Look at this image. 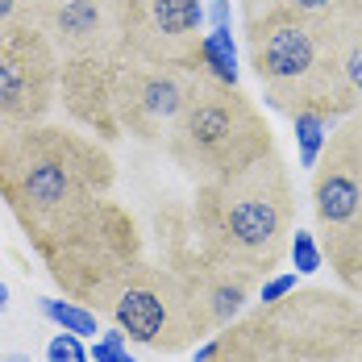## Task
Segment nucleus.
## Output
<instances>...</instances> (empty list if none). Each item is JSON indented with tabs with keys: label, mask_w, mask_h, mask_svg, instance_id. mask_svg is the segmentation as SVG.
I'll return each instance as SVG.
<instances>
[{
	"label": "nucleus",
	"mask_w": 362,
	"mask_h": 362,
	"mask_svg": "<svg viewBox=\"0 0 362 362\" xmlns=\"http://www.w3.org/2000/svg\"><path fill=\"white\" fill-rule=\"evenodd\" d=\"M109 150L67 125L0 129V200L37 254H50L105 200H112Z\"/></svg>",
	"instance_id": "f257e3e1"
},
{
	"label": "nucleus",
	"mask_w": 362,
	"mask_h": 362,
	"mask_svg": "<svg viewBox=\"0 0 362 362\" xmlns=\"http://www.w3.org/2000/svg\"><path fill=\"white\" fill-rule=\"evenodd\" d=\"M187 221L196 246L213 262L246 271L262 284L284 262L296 233V192L279 150L238 175L196 183Z\"/></svg>",
	"instance_id": "f03ea898"
},
{
	"label": "nucleus",
	"mask_w": 362,
	"mask_h": 362,
	"mask_svg": "<svg viewBox=\"0 0 362 362\" xmlns=\"http://www.w3.org/2000/svg\"><path fill=\"white\" fill-rule=\"evenodd\" d=\"M246 50L254 79L262 83V100L275 112H325L329 121L358 112L337 75L333 13L317 17L288 4L267 8L246 21Z\"/></svg>",
	"instance_id": "7ed1b4c3"
},
{
	"label": "nucleus",
	"mask_w": 362,
	"mask_h": 362,
	"mask_svg": "<svg viewBox=\"0 0 362 362\" xmlns=\"http://www.w3.org/2000/svg\"><path fill=\"white\" fill-rule=\"evenodd\" d=\"M213 362H362V308L325 288H296L242 325H225Z\"/></svg>",
	"instance_id": "20e7f679"
},
{
	"label": "nucleus",
	"mask_w": 362,
	"mask_h": 362,
	"mask_svg": "<svg viewBox=\"0 0 362 362\" xmlns=\"http://www.w3.org/2000/svg\"><path fill=\"white\" fill-rule=\"evenodd\" d=\"M163 146L192 183H213L267 158L275 138L258 105L238 83H221L209 71H196L183 109L163 134Z\"/></svg>",
	"instance_id": "39448f33"
},
{
	"label": "nucleus",
	"mask_w": 362,
	"mask_h": 362,
	"mask_svg": "<svg viewBox=\"0 0 362 362\" xmlns=\"http://www.w3.org/2000/svg\"><path fill=\"white\" fill-rule=\"evenodd\" d=\"M92 313L109 317L117 329H125L129 341L158 354H180L192 350L196 341L213 337L217 325L204 308L196 288L167 262H146L138 258L117 284H112Z\"/></svg>",
	"instance_id": "423d86ee"
},
{
	"label": "nucleus",
	"mask_w": 362,
	"mask_h": 362,
	"mask_svg": "<svg viewBox=\"0 0 362 362\" xmlns=\"http://www.w3.org/2000/svg\"><path fill=\"white\" fill-rule=\"evenodd\" d=\"M138 258H142L138 225H134V217H129L117 200H105L75 233H67L50 254H42V262H46L54 288L63 291L67 300L88 304V308H92Z\"/></svg>",
	"instance_id": "0eeeda50"
},
{
	"label": "nucleus",
	"mask_w": 362,
	"mask_h": 362,
	"mask_svg": "<svg viewBox=\"0 0 362 362\" xmlns=\"http://www.w3.org/2000/svg\"><path fill=\"white\" fill-rule=\"evenodd\" d=\"M117 30L121 54L200 71V42H204V4L200 0H117Z\"/></svg>",
	"instance_id": "6e6552de"
},
{
	"label": "nucleus",
	"mask_w": 362,
	"mask_h": 362,
	"mask_svg": "<svg viewBox=\"0 0 362 362\" xmlns=\"http://www.w3.org/2000/svg\"><path fill=\"white\" fill-rule=\"evenodd\" d=\"M63 59L37 25L0 34V129L42 125L59 105Z\"/></svg>",
	"instance_id": "1a4fd4ad"
},
{
	"label": "nucleus",
	"mask_w": 362,
	"mask_h": 362,
	"mask_svg": "<svg viewBox=\"0 0 362 362\" xmlns=\"http://www.w3.org/2000/svg\"><path fill=\"white\" fill-rule=\"evenodd\" d=\"M313 213L321 246L362 225V109L329 134L313 167Z\"/></svg>",
	"instance_id": "9d476101"
},
{
	"label": "nucleus",
	"mask_w": 362,
	"mask_h": 362,
	"mask_svg": "<svg viewBox=\"0 0 362 362\" xmlns=\"http://www.w3.org/2000/svg\"><path fill=\"white\" fill-rule=\"evenodd\" d=\"M192 79L196 71H183V67H154L138 59H121L117 79H112V105H117L121 134L138 142H163L167 125L175 121V112L183 109L192 92Z\"/></svg>",
	"instance_id": "9b49d317"
},
{
	"label": "nucleus",
	"mask_w": 362,
	"mask_h": 362,
	"mask_svg": "<svg viewBox=\"0 0 362 362\" xmlns=\"http://www.w3.org/2000/svg\"><path fill=\"white\" fill-rule=\"evenodd\" d=\"M34 25L54 42L59 59L121 54L117 0H37Z\"/></svg>",
	"instance_id": "f8f14e48"
},
{
	"label": "nucleus",
	"mask_w": 362,
	"mask_h": 362,
	"mask_svg": "<svg viewBox=\"0 0 362 362\" xmlns=\"http://www.w3.org/2000/svg\"><path fill=\"white\" fill-rule=\"evenodd\" d=\"M121 59L125 54L63 59V71H59V100H63V109L71 112L75 125H83L100 142L121 138L117 105H112V79H117V63Z\"/></svg>",
	"instance_id": "ddd939ff"
},
{
	"label": "nucleus",
	"mask_w": 362,
	"mask_h": 362,
	"mask_svg": "<svg viewBox=\"0 0 362 362\" xmlns=\"http://www.w3.org/2000/svg\"><path fill=\"white\" fill-rule=\"evenodd\" d=\"M333 34H337V75L346 96L354 100V109H362V21L350 17L346 8L333 13Z\"/></svg>",
	"instance_id": "4468645a"
},
{
	"label": "nucleus",
	"mask_w": 362,
	"mask_h": 362,
	"mask_svg": "<svg viewBox=\"0 0 362 362\" xmlns=\"http://www.w3.org/2000/svg\"><path fill=\"white\" fill-rule=\"evenodd\" d=\"M321 250H325L329 267L337 271V279H341V284L362 300V225L346 229V233H337V238L325 242Z\"/></svg>",
	"instance_id": "2eb2a0df"
},
{
	"label": "nucleus",
	"mask_w": 362,
	"mask_h": 362,
	"mask_svg": "<svg viewBox=\"0 0 362 362\" xmlns=\"http://www.w3.org/2000/svg\"><path fill=\"white\" fill-rule=\"evenodd\" d=\"M200 63L221 83H238L242 79V71H238V46H233V30L229 25H213L204 34V42H200Z\"/></svg>",
	"instance_id": "dca6fc26"
},
{
	"label": "nucleus",
	"mask_w": 362,
	"mask_h": 362,
	"mask_svg": "<svg viewBox=\"0 0 362 362\" xmlns=\"http://www.w3.org/2000/svg\"><path fill=\"white\" fill-rule=\"evenodd\" d=\"M37 308H42V317L50 321V325L67 329L75 337H96L100 333V313H92L88 304H79V300H54V296H42L37 300Z\"/></svg>",
	"instance_id": "f3484780"
},
{
	"label": "nucleus",
	"mask_w": 362,
	"mask_h": 362,
	"mask_svg": "<svg viewBox=\"0 0 362 362\" xmlns=\"http://www.w3.org/2000/svg\"><path fill=\"white\" fill-rule=\"evenodd\" d=\"M291 129H296V154H300V167H317V158H321V150L329 142V129L337 125V121H329L325 112H296L288 117Z\"/></svg>",
	"instance_id": "a211bd4d"
},
{
	"label": "nucleus",
	"mask_w": 362,
	"mask_h": 362,
	"mask_svg": "<svg viewBox=\"0 0 362 362\" xmlns=\"http://www.w3.org/2000/svg\"><path fill=\"white\" fill-rule=\"evenodd\" d=\"M288 258L296 262L300 275H317L325 267V250H321V238L308 233V229H296L291 233V246H288Z\"/></svg>",
	"instance_id": "6ab92c4d"
},
{
	"label": "nucleus",
	"mask_w": 362,
	"mask_h": 362,
	"mask_svg": "<svg viewBox=\"0 0 362 362\" xmlns=\"http://www.w3.org/2000/svg\"><path fill=\"white\" fill-rule=\"evenodd\" d=\"M92 362H138L134 354H129V337H125V329H105L96 341H92Z\"/></svg>",
	"instance_id": "aec40b11"
},
{
	"label": "nucleus",
	"mask_w": 362,
	"mask_h": 362,
	"mask_svg": "<svg viewBox=\"0 0 362 362\" xmlns=\"http://www.w3.org/2000/svg\"><path fill=\"white\" fill-rule=\"evenodd\" d=\"M279 4H288V8H304V13H317V17H329V13L341 8V0H242L246 21H254V17L267 13V8H279Z\"/></svg>",
	"instance_id": "412c9836"
},
{
	"label": "nucleus",
	"mask_w": 362,
	"mask_h": 362,
	"mask_svg": "<svg viewBox=\"0 0 362 362\" xmlns=\"http://www.w3.org/2000/svg\"><path fill=\"white\" fill-rule=\"evenodd\" d=\"M46 362H92V354H88L83 337H75V333H67V329H59V333L46 341Z\"/></svg>",
	"instance_id": "4be33fe9"
},
{
	"label": "nucleus",
	"mask_w": 362,
	"mask_h": 362,
	"mask_svg": "<svg viewBox=\"0 0 362 362\" xmlns=\"http://www.w3.org/2000/svg\"><path fill=\"white\" fill-rule=\"evenodd\" d=\"M34 13H37V0H0V34L34 25Z\"/></svg>",
	"instance_id": "5701e85b"
},
{
	"label": "nucleus",
	"mask_w": 362,
	"mask_h": 362,
	"mask_svg": "<svg viewBox=\"0 0 362 362\" xmlns=\"http://www.w3.org/2000/svg\"><path fill=\"white\" fill-rule=\"evenodd\" d=\"M296 291V271H284V275H271L258 284V304H279Z\"/></svg>",
	"instance_id": "b1692460"
},
{
	"label": "nucleus",
	"mask_w": 362,
	"mask_h": 362,
	"mask_svg": "<svg viewBox=\"0 0 362 362\" xmlns=\"http://www.w3.org/2000/svg\"><path fill=\"white\" fill-rule=\"evenodd\" d=\"M209 21L213 25H229V0H213L209 4Z\"/></svg>",
	"instance_id": "393cba45"
},
{
	"label": "nucleus",
	"mask_w": 362,
	"mask_h": 362,
	"mask_svg": "<svg viewBox=\"0 0 362 362\" xmlns=\"http://www.w3.org/2000/svg\"><path fill=\"white\" fill-rule=\"evenodd\" d=\"M341 8H346L350 17H358V21H362V0H341Z\"/></svg>",
	"instance_id": "a878e982"
},
{
	"label": "nucleus",
	"mask_w": 362,
	"mask_h": 362,
	"mask_svg": "<svg viewBox=\"0 0 362 362\" xmlns=\"http://www.w3.org/2000/svg\"><path fill=\"white\" fill-rule=\"evenodd\" d=\"M0 362H30V354H21V350H13V354H4Z\"/></svg>",
	"instance_id": "bb28decb"
},
{
	"label": "nucleus",
	"mask_w": 362,
	"mask_h": 362,
	"mask_svg": "<svg viewBox=\"0 0 362 362\" xmlns=\"http://www.w3.org/2000/svg\"><path fill=\"white\" fill-rule=\"evenodd\" d=\"M8 308V284H0V313Z\"/></svg>",
	"instance_id": "cd10ccee"
}]
</instances>
